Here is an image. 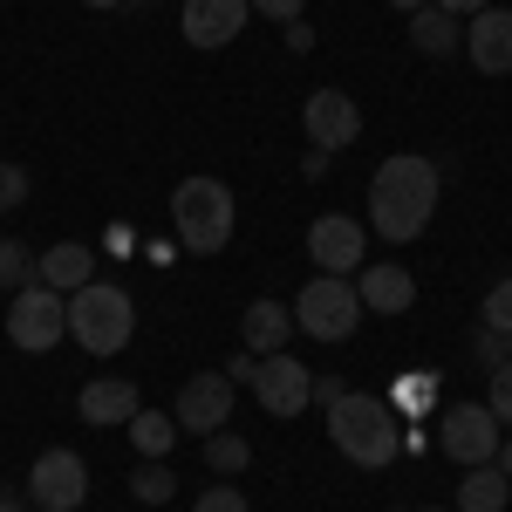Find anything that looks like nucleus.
<instances>
[{
    "instance_id": "obj_1",
    "label": "nucleus",
    "mask_w": 512,
    "mask_h": 512,
    "mask_svg": "<svg viewBox=\"0 0 512 512\" xmlns=\"http://www.w3.org/2000/svg\"><path fill=\"white\" fill-rule=\"evenodd\" d=\"M437 192H444L437 164L424 158V151H396V158H383V171L369 178V226L390 239V246H410V239L431 226Z\"/></svg>"
},
{
    "instance_id": "obj_2",
    "label": "nucleus",
    "mask_w": 512,
    "mask_h": 512,
    "mask_svg": "<svg viewBox=\"0 0 512 512\" xmlns=\"http://www.w3.org/2000/svg\"><path fill=\"white\" fill-rule=\"evenodd\" d=\"M403 417L390 410V396H342V403H328V437H335V451L362 465V472H383L396 465V451H403V431H396Z\"/></svg>"
},
{
    "instance_id": "obj_3",
    "label": "nucleus",
    "mask_w": 512,
    "mask_h": 512,
    "mask_svg": "<svg viewBox=\"0 0 512 512\" xmlns=\"http://www.w3.org/2000/svg\"><path fill=\"white\" fill-rule=\"evenodd\" d=\"M233 185L226 178H185L171 192V226L185 253H226L233 246Z\"/></svg>"
},
{
    "instance_id": "obj_4",
    "label": "nucleus",
    "mask_w": 512,
    "mask_h": 512,
    "mask_svg": "<svg viewBox=\"0 0 512 512\" xmlns=\"http://www.w3.org/2000/svg\"><path fill=\"white\" fill-rule=\"evenodd\" d=\"M69 335H76L89 355L130 349V335H137V301L123 294L117 280H89V287L69 294Z\"/></svg>"
},
{
    "instance_id": "obj_5",
    "label": "nucleus",
    "mask_w": 512,
    "mask_h": 512,
    "mask_svg": "<svg viewBox=\"0 0 512 512\" xmlns=\"http://www.w3.org/2000/svg\"><path fill=\"white\" fill-rule=\"evenodd\" d=\"M294 328L315 335V342H349L362 328V301H355V280L342 274H315L294 294Z\"/></svg>"
},
{
    "instance_id": "obj_6",
    "label": "nucleus",
    "mask_w": 512,
    "mask_h": 512,
    "mask_svg": "<svg viewBox=\"0 0 512 512\" xmlns=\"http://www.w3.org/2000/svg\"><path fill=\"white\" fill-rule=\"evenodd\" d=\"M62 335H69V294H55V287L28 280V287L7 301V342L28 349V355H48Z\"/></svg>"
},
{
    "instance_id": "obj_7",
    "label": "nucleus",
    "mask_w": 512,
    "mask_h": 512,
    "mask_svg": "<svg viewBox=\"0 0 512 512\" xmlns=\"http://www.w3.org/2000/svg\"><path fill=\"white\" fill-rule=\"evenodd\" d=\"M246 390L260 396V410L267 417H301L308 403H315V369L308 362H294V355H253V369H246Z\"/></svg>"
},
{
    "instance_id": "obj_8",
    "label": "nucleus",
    "mask_w": 512,
    "mask_h": 512,
    "mask_svg": "<svg viewBox=\"0 0 512 512\" xmlns=\"http://www.w3.org/2000/svg\"><path fill=\"white\" fill-rule=\"evenodd\" d=\"M499 437L506 431H499V417H492L485 403H451V410L437 417V451H444L451 465H465V472L499 458Z\"/></svg>"
},
{
    "instance_id": "obj_9",
    "label": "nucleus",
    "mask_w": 512,
    "mask_h": 512,
    "mask_svg": "<svg viewBox=\"0 0 512 512\" xmlns=\"http://www.w3.org/2000/svg\"><path fill=\"white\" fill-rule=\"evenodd\" d=\"M28 499H35V512H76L82 499H89V465H82L76 451H41L35 465H28Z\"/></svg>"
},
{
    "instance_id": "obj_10",
    "label": "nucleus",
    "mask_w": 512,
    "mask_h": 512,
    "mask_svg": "<svg viewBox=\"0 0 512 512\" xmlns=\"http://www.w3.org/2000/svg\"><path fill=\"white\" fill-rule=\"evenodd\" d=\"M178 437H212L226 431V417H233V376L226 369H198L192 383L178 390Z\"/></svg>"
},
{
    "instance_id": "obj_11",
    "label": "nucleus",
    "mask_w": 512,
    "mask_h": 512,
    "mask_svg": "<svg viewBox=\"0 0 512 512\" xmlns=\"http://www.w3.org/2000/svg\"><path fill=\"white\" fill-rule=\"evenodd\" d=\"M301 130H308V144L315 151H349L355 137H362V110H355V96H342V89H315L308 96V110H301Z\"/></svg>"
},
{
    "instance_id": "obj_12",
    "label": "nucleus",
    "mask_w": 512,
    "mask_h": 512,
    "mask_svg": "<svg viewBox=\"0 0 512 512\" xmlns=\"http://www.w3.org/2000/svg\"><path fill=\"white\" fill-rule=\"evenodd\" d=\"M246 21H253L246 0H185L178 7V28H185L192 48H226V41L246 35Z\"/></svg>"
},
{
    "instance_id": "obj_13",
    "label": "nucleus",
    "mask_w": 512,
    "mask_h": 512,
    "mask_svg": "<svg viewBox=\"0 0 512 512\" xmlns=\"http://www.w3.org/2000/svg\"><path fill=\"white\" fill-rule=\"evenodd\" d=\"M355 301H362V315H410L417 280H410V267H396V260H362L355 267Z\"/></svg>"
},
{
    "instance_id": "obj_14",
    "label": "nucleus",
    "mask_w": 512,
    "mask_h": 512,
    "mask_svg": "<svg viewBox=\"0 0 512 512\" xmlns=\"http://www.w3.org/2000/svg\"><path fill=\"white\" fill-rule=\"evenodd\" d=\"M362 253H369V239H362V226L342 219V212H328V219L308 226V260H315L321 274H342V280H349L355 267H362Z\"/></svg>"
},
{
    "instance_id": "obj_15",
    "label": "nucleus",
    "mask_w": 512,
    "mask_h": 512,
    "mask_svg": "<svg viewBox=\"0 0 512 512\" xmlns=\"http://www.w3.org/2000/svg\"><path fill=\"white\" fill-rule=\"evenodd\" d=\"M465 55L478 76H512V7H485L465 28Z\"/></svg>"
},
{
    "instance_id": "obj_16",
    "label": "nucleus",
    "mask_w": 512,
    "mask_h": 512,
    "mask_svg": "<svg viewBox=\"0 0 512 512\" xmlns=\"http://www.w3.org/2000/svg\"><path fill=\"white\" fill-rule=\"evenodd\" d=\"M76 410H82V424L110 431V424H130L144 410V396H137V383H123V376H96V383H82Z\"/></svg>"
},
{
    "instance_id": "obj_17",
    "label": "nucleus",
    "mask_w": 512,
    "mask_h": 512,
    "mask_svg": "<svg viewBox=\"0 0 512 512\" xmlns=\"http://www.w3.org/2000/svg\"><path fill=\"white\" fill-rule=\"evenodd\" d=\"M35 280L55 287V294H76V287L96 280V253H89L82 239H62V246H48V253L35 260Z\"/></svg>"
},
{
    "instance_id": "obj_18",
    "label": "nucleus",
    "mask_w": 512,
    "mask_h": 512,
    "mask_svg": "<svg viewBox=\"0 0 512 512\" xmlns=\"http://www.w3.org/2000/svg\"><path fill=\"white\" fill-rule=\"evenodd\" d=\"M287 335H294V308H280V301H253V308L239 315V342H246V355H280Z\"/></svg>"
},
{
    "instance_id": "obj_19",
    "label": "nucleus",
    "mask_w": 512,
    "mask_h": 512,
    "mask_svg": "<svg viewBox=\"0 0 512 512\" xmlns=\"http://www.w3.org/2000/svg\"><path fill=\"white\" fill-rule=\"evenodd\" d=\"M410 48H417V55H437V62L458 55V48H465L458 14H444V7H417V14H410Z\"/></svg>"
},
{
    "instance_id": "obj_20",
    "label": "nucleus",
    "mask_w": 512,
    "mask_h": 512,
    "mask_svg": "<svg viewBox=\"0 0 512 512\" xmlns=\"http://www.w3.org/2000/svg\"><path fill=\"white\" fill-rule=\"evenodd\" d=\"M512 506V478L499 465H472L458 478V512H506Z\"/></svg>"
},
{
    "instance_id": "obj_21",
    "label": "nucleus",
    "mask_w": 512,
    "mask_h": 512,
    "mask_svg": "<svg viewBox=\"0 0 512 512\" xmlns=\"http://www.w3.org/2000/svg\"><path fill=\"white\" fill-rule=\"evenodd\" d=\"M123 431H130V444H137L144 458H171V444H178V417H164V410H137Z\"/></svg>"
},
{
    "instance_id": "obj_22",
    "label": "nucleus",
    "mask_w": 512,
    "mask_h": 512,
    "mask_svg": "<svg viewBox=\"0 0 512 512\" xmlns=\"http://www.w3.org/2000/svg\"><path fill=\"white\" fill-rule=\"evenodd\" d=\"M205 465H212L219 478H233V472H246V465H253V444H246V437H233V431H212V437H205Z\"/></svg>"
},
{
    "instance_id": "obj_23",
    "label": "nucleus",
    "mask_w": 512,
    "mask_h": 512,
    "mask_svg": "<svg viewBox=\"0 0 512 512\" xmlns=\"http://www.w3.org/2000/svg\"><path fill=\"white\" fill-rule=\"evenodd\" d=\"M431 403H437V376H424V369H417V376H403V383L390 390V410H396V417H424Z\"/></svg>"
},
{
    "instance_id": "obj_24",
    "label": "nucleus",
    "mask_w": 512,
    "mask_h": 512,
    "mask_svg": "<svg viewBox=\"0 0 512 512\" xmlns=\"http://www.w3.org/2000/svg\"><path fill=\"white\" fill-rule=\"evenodd\" d=\"M28 280H35V253H28L21 239H0V287H7V294H21Z\"/></svg>"
},
{
    "instance_id": "obj_25",
    "label": "nucleus",
    "mask_w": 512,
    "mask_h": 512,
    "mask_svg": "<svg viewBox=\"0 0 512 512\" xmlns=\"http://www.w3.org/2000/svg\"><path fill=\"white\" fill-rule=\"evenodd\" d=\"M130 492H137V499H144V506H164V499H171V492H178V478H171V465H158V458H151V465H144V472L130 478Z\"/></svg>"
},
{
    "instance_id": "obj_26",
    "label": "nucleus",
    "mask_w": 512,
    "mask_h": 512,
    "mask_svg": "<svg viewBox=\"0 0 512 512\" xmlns=\"http://www.w3.org/2000/svg\"><path fill=\"white\" fill-rule=\"evenodd\" d=\"M472 355H478V369H506V362H512V335L478 328V335H472Z\"/></svg>"
},
{
    "instance_id": "obj_27",
    "label": "nucleus",
    "mask_w": 512,
    "mask_h": 512,
    "mask_svg": "<svg viewBox=\"0 0 512 512\" xmlns=\"http://www.w3.org/2000/svg\"><path fill=\"white\" fill-rule=\"evenodd\" d=\"M485 376H492V396H485V410H492L499 424H512V362H506V369H485Z\"/></svg>"
},
{
    "instance_id": "obj_28",
    "label": "nucleus",
    "mask_w": 512,
    "mask_h": 512,
    "mask_svg": "<svg viewBox=\"0 0 512 512\" xmlns=\"http://www.w3.org/2000/svg\"><path fill=\"white\" fill-rule=\"evenodd\" d=\"M485 328H499V335H512V280H499V287L485 294Z\"/></svg>"
},
{
    "instance_id": "obj_29",
    "label": "nucleus",
    "mask_w": 512,
    "mask_h": 512,
    "mask_svg": "<svg viewBox=\"0 0 512 512\" xmlns=\"http://www.w3.org/2000/svg\"><path fill=\"white\" fill-rule=\"evenodd\" d=\"M21 198H28V171L21 164H0V212H14Z\"/></svg>"
},
{
    "instance_id": "obj_30",
    "label": "nucleus",
    "mask_w": 512,
    "mask_h": 512,
    "mask_svg": "<svg viewBox=\"0 0 512 512\" xmlns=\"http://www.w3.org/2000/svg\"><path fill=\"white\" fill-rule=\"evenodd\" d=\"M192 512H246V492H233V485H212V492H198Z\"/></svg>"
},
{
    "instance_id": "obj_31",
    "label": "nucleus",
    "mask_w": 512,
    "mask_h": 512,
    "mask_svg": "<svg viewBox=\"0 0 512 512\" xmlns=\"http://www.w3.org/2000/svg\"><path fill=\"white\" fill-rule=\"evenodd\" d=\"M246 7H253V14H267V21H280V28H287V21H301V7H308V0H246Z\"/></svg>"
},
{
    "instance_id": "obj_32",
    "label": "nucleus",
    "mask_w": 512,
    "mask_h": 512,
    "mask_svg": "<svg viewBox=\"0 0 512 512\" xmlns=\"http://www.w3.org/2000/svg\"><path fill=\"white\" fill-rule=\"evenodd\" d=\"M342 396H349L342 376H315V403H321V410H328V403H342Z\"/></svg>"
},
{
    "instance_id": "obj_33",
    "label": "nucleus",
    "mask_w": 512,
    "mask_h": 512,
    "mask_svg": "<svg viewBox=\"0 0 512 512\" xmlns=\"http://www.w3.org/2000/svg\"><path fill=\"white\" fill-rule=\"evenodd\" d=\"M287 48L308 55V48H315V28H308V21H287Z\"/></svg>"
},
{
    "instance_id": "obj_34",
    "label": "nucleus",
    "mask_w": 512,
    "mask_h": 512,
    "mask_svg": "<svg viewBox=\"0 0 512 512\" xmlns=\"http://www.w3.org/2000/svg\"><path fill=\"white\" fill-rule=\"evenodd\" d=\"M431 7H444V14H458V21H465V14H485L492 0H431Z\"/></svg>"
},
{
    "instance_id": "obj_35",
    "label": "nucleus",
    "mask_w": 512,
    "mask_h": 512,
    "mask_svg": "<svg viewBox=\"0 0 512 512\" xmlns=\"http://www.w3.org/2000/svg\"><path fill=\"white\" fill-rule=\"evenodd\" d=\"M492 465H499V472L512 478V437H499V458H492Z\"/></svg>"
},
{
    "instance_id": "obj_36",
    "label": "nucleus",
    "mask_w": 512,
    "mask_h": 512,
    "mask_svg": "<svg viewBox=\"0 0 512 512\" xmlns=\"http://www.w3.org/2000/svg\"><path fill=\"white\" fill-rule=\"evenodd\" d=\"M390 7H403V14H417V7H431V0H390Z\"/></svg>"
},
{
    "instance_id": "obj_37",
    "label": "nucleus",
    "mask_w": 512,
    "mask_h": 512,
    "mask_svg": "<svg viewBox=\"0 0 512 512\" xmlns=\"http://www.w3.org/2000/svg\"><path fill=\"white\" fill-rule=\"evenodd\" d=\"M0 512H21V499H7V492H0Z\"/></svg>"
},
{
    "instance_id": "obj_38",
    "label": "nucleus",
    "mask_w": 512,
    "mask_h": 512,
    "mask_svg": "<svg viewBox=\"0 0 512 512\" xmlns=\"http://www.w3.org/2000/svg\"><path fill=\"white\" fill-rule=\"evenodd\" d=\"M82 7H123V0H82Z\"/></svg>"
},
{
    "instance_id": "obj_39",
    "label": "nucleus",
    "mask_w": 512,
    "mask_h": 512,
    "mask_svg": "<svg viewBox=\"0 0 512 512\" xmlns=\"http://www.w3.org/2000/svg\"><path fill=\"white\" fill-rule=\"evenodd\" d=\"M424 512H437V506H424Z\"/></svg>"
}]
</instances>
